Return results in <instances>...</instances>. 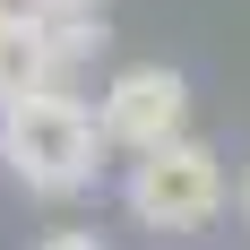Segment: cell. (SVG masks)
<instances>
[{"label":"cell","instance_id":"277c9868","mask_svg":"<svg viewBox=\"0 0 250 250\" xmlns=\"http://www.w3.org/2000/svg\"><path fill=\"white\" fill-rule=\"evenodd\" d=\"M61 86V61H52V35L43 26H0V112L26 95H52Z\"/></svg>","mask_w":250,"mask_h":250},{"label":"cell","instance_id":"5b68a950","mask_svg":"<svg viewBox=\"0 0 250 250\" xmlns=\"http://www.w3.org/2000/svg\"><path fill=\"white\" fill-rule=\"evenodd\" d=\"M43 35H52L61 78H69L78 61H95V52H104V35H112V26H104V18H78V9H52V26H43Z\"/></svg>","mask_w":250,"mask_h":250},{"label":"cell","instance_id":"52a82bcc","mask_svg":"<svg viewBox=\"0 0 250 250\" xmlns=\"http://www.w3.org/2000/svg\"><path fill=\"white\" fill-rule=\"evenodd\" d=\"M35 250H104V242H95V233H43Z\"/></svg>","mask_w":250,"mask_h":250},{"label":"cell","instance_id":"7a4b0ae2","mask_svg":"<svg viewBox=\"0 0 250 250\" xmlns=\"http://www.w3.org/2000/svg\"><path fill=\"white\" fill-rule=\"evenodd\" d=\"M225 199H233V181H225V155L207 138H173V147L138 155L121 173V207L147 233H199L225 216Z\"/></svg>","mask_w":250,"mask_h":250},{"label":"cell","instance_id":"8992f818","mask_svg":"<svg viewBox=\"0 0 250 250\" xmlns=\"http://www.w3.org/2000/svg\"><path fill=\"white\" fill-rule=\"evenodd\" d=\"M0 26H52V0H0Z\"/></svg>","mask_w":250,"mask_h":250},{"label":"cell","instance_id":"ba28073f","mask_svg":"<svg viewBox=\"0 0 250 250\" xmlns=\"http://www.w3.org/2000/svg\"><path fill=\"white\" fill-rule=\"evenodd\" d=\"M233 207H242V225H250V164H242V181H233Z\"/></svg>","mask_w":250,"mask_h":250},{"label":"cell","instance_id":"6da1fadb","mask_svg":"<svg viewBox=\"0 0 250 250\" xmlns=\"http://www.w3.org/2000/svg\"><path fill=\"white\" fill-rule=\"evenodd\" d=\"M104 129H95V104L52 86V95H26L0 112V164L35 190V199H78L86 181L104 173Z\"/></svg>","mask_w":250,"mask_h":250},{"label":"cell","instance_id":"3957f363","mask_svg":"<svg viewBox=\"0 0 250 250\" xmlns=\"http://www.w3.org/2000/svg\"><path fill=\"white\" fill-rule=\"evenodd\" d=\"M95 129H104V147H121L129 164L155 155V147H173V138H190V78L164 69V61L112 69L104 95H95Z\"/></svg>","mask_w":250,"mask_h":250},{"label":"cell","instance_id":"9c48e42d","mask_svg":"<svg viewBox=\"0 0 250 250\" xmlns=\"http://www.w3.org/2000/svg\"><path fill=\"white\" fill-rule=\"evenodd\" d=\"M52 9H78V18H104V0H52Z\"/></svg>","mask_w":250,"mask_h":250}]
</instances>
